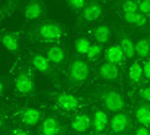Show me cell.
Masks as SVG:
<instances>
[{
  "mask_svg": "<svg viewBox=\"0 0 150 135\" xmlns=\"http://www.w3.org/2000/svg\"><path fill=\"white\" fill-rule=\"evenodd\" d=\"M4 92V84H3V81L0 80V95H1Z\"/></svg>",
  "mask_w": 150,
  "mask_h": 135,
  "instance_id": "cell-33",
  "label": "cell"
},
{
  "mask_svg": "<svg viewBox=\"0 0 150 135\" xmlns=\"http://www.w3.org/2000/svg\"><path fill=\"white\" fill-rule=\"evenodd\" d=\"M92 125L95 129L96 133H101L103 131L108 125V117L103 110H97L93 115V120H92Z\"/></svg>",
  "mask_w": 150,
  "mask_h": 135,
  "instance_id": "cell-16",
  "label": "cell"
},
{
  "mask_svg": "<svg viewBox=\"0 0 150 135\" xmlns=\"http://www.w3.org/2000/svg\"><path fill=\"white\" fill-rule=\"evenodd\" d=\"M135 117L138 122L144 127L150 125V107L146 106V104L139 106L135 110Z\"/></svg>",
  "mask_w": 150,
  "mask_h": 135,
  "instance_id": "cell-20",
  "label": "cell"
},
{
  "mask_svg": "<svg viewBox=\"0 0 150 135\" xmlns=\"http://www.w3.org/2000/svg\"><path fill=\"white\" fill-rule=\"evenodd\" d=\"M124 20L129 25H133V26H137V27L145 26L146 21H148L145 15L138 14V12H134V14H124Z\"/></svg>",
  "mask_w": 150,
  "mask_h": 135,
  "instance_id": "cell-21",
  "label": "cell"
},
{
  "mask_svg": "<svg viewBox=\"0 0 150 135\" xmlns=\"http://www.w3.org/2000/svg\"><path fill=\"white\" fill-rule=\"evenodd\" d=\"M91 47V43L87 38H79L74 42V48L79 54H87Z\"/></svg>",
  "mask_w": 150,
  "mask_h": 135,
  "instance_id": "cell-24",
  "label": "cell"
},
{
  "mask_svg": "<svg viewBox=\"0 0 150 135\" xmlns=\"http://www.w3.org/2000/svg\"><path fill=\"white\" fill-rule=\"evenodd\" d=\"M120 47L127 59H133L135 55V44L134 42L126 34L120 36Z\"/></svg>",
  "mask_w": 150,
  "mask_h": 135,
  "instance_id": "cell-11",
  "label": "cell"
},
{
  "mask_svg": "<svg viewBox=\"0 0 150 135\" xmlns=\"http://www.w3.org/2000/svg\"><path fill=\"white\" fill-rule=\"evenodd\" d=\"M134 135H150V131L148 130V129L145 128V127H142V128H139L138 130L135 131V134Z\"/></svg>",
  "mask_w": 150,
  "mask_h": 135,
  "instance_id": "cell-31",
  "label": "cell"
},
{
  "mask_svg": "<svg viewBox=\"0 0 150 135\" xmlns=\"http://www.w3.org/2000/svg\"><path fill=\"white\" fill-rule=\"evenodd\" d=\"M111 124V130L115 134H122L126 131L130 125V119L126 113H116L110 122Z\"/></svg>",
  "mask_w": 150,
  "mask_h": 135,
  "instance_id": "cell-4",
  "label": "cell"
},
{
  "mask_svg": "<svg viewBox=\"0 0 150 135\" xmlns=\"http://www.w3.org/2000/svg\"><path fill=\"white\" fill-rule=\"evenodd\" d=\"M67 4L73 10H81V9H84L85 6H86L85 5L86 3L84 1V0H69Z\"/></svg>",
  "mask_w": 150,
  "mask_h": 135,
  "instance_id": "cell-27",
  "label": "cell"
},
{
  "mask_svg": "<svg viewBox=\"0 0 150 135\" xmlns=\"http://www.w3.org/2000/svg\"><path fill=\"white\" fill-rule=\"evenodd\" d=\"M1 128H3V119H1V117H0V130H1Z\"/></svg>",
  "mask_w": 150,
  "mask_h": 135,
  "instance_id": "cell-34",
  "label": "cell"
},
{
  "mask_svg": "<svg viewBox=\"0 0 150 135\" xmlns=\"http://www.w3.org/2000/svg\"><path fill=\"white\" fill-rule=\"evenodd\" d=\"M140 97L143 98V100H145L148 102H150V86H148V87H144L140 90Z\"/></svg>",
  "mask_w": 150,
  "mask_h": 135,
  "instance_id": "cell-29",
  "label": "cell"
},
{
  "mask_svg": "<svg viewBox=\"0 0 150 135\" xmlns=\"http://www.w3.org/2000/svg\"><path fill=\"white\" fill-rule=\"evenodd\" d=\"M102 14V6L97 3H91L86 5L80 15V20L84 22H92L97 20Z\"/></svg>",
  "mask_w": 150,
  "mask_h": 135,
  "instance_id": "cell-6",
  "label": "cell"
},
{
  "mask_svg": "<svg viewBox=\"0 0 150 135\" xmlns=\"http://www.w3.org/2000/svg\"><path fill=\"white\" fill-rule=\"evenodd\" d=\"M15 87L21 95H31L33 92V81L27 74L20 72L15 79Z\"/></svg>",
  "mask_w": 150,
  "mask_h": 135,
  "instance_id": "cell-5",
  "label": "cell"
},
{
  "mask_svg": "<svg viewBox=\"0 0 150 135\" xmlns=\"http://www.w3.org/2000/svg\"><path fill=\"white\" fill-rule=\"evenodd\" d=\"M60 130V123L55 118H46L42 123V135H57Z\"/></svg>",
  "mask_w": 150,
  "mask_h": 135,
  "instance_id": "cell-12",
  "label": "cell"
},
{
  "mask_svg": "<svg viewBox=\"0 0 150 135\" xmlns=\"http://www.w3.org/2000/svg\"><path fill=\"white\" fill-rule=\"evenodd\" d=\"M100 100H101L105 108L110 112H121L124 108V98L118 91L106 87L100 92Z\"/></svg>",
  "mask_w": 150,
  "mask_h": 135,
  "instance_id": "cell-1",
  "label": "cell"
},
{
  "mask_svg": "<svg viewBox=\"0 0 150 135\" xmlns=\"http://www.w3.org/2000/svg\"><path fill=\"white\" fill-rule=\"evenodd\" d=\"M38 33L45 41H55L62 36V27L57 22H47L40 27Z\"/></svg>",
  "mask_w": 150,
  "mask_h": 135,
  "instance_id": "cell-3",
  "label": "cell"
},
{
  "mask_svg": "<svg viewBox=\"0 0 150 135\" xmlns=\"http://www.w3.org/2000/svg\"><path fill=\"white\" fill-rule=\"evenodd\" d=\"M43 11V8L41 3L38 1H31L30 4L26 5V8L23 10V15L27 20H35V18L40 17Z\"/></svg>",
  "mask_w": 150,
  "mask_h": 135,
  "instance_id": "cell-18",
  "label": "cell"
},
{
  "mask_svg": "<svg viewBox=\"0 0 150 135\" xmlns=\"http://www.w3.org/2000/svg\"><path fill=\"white\" fill-rule=\"evenodd\" d=\"M12 135H30V134L25 130H21V129H16V130L12 131Z\"/></svg>",
  "mask_w": 150,
  "mask_h": 135,
  "instance_id": "cell-32",
  "label": "cell"
},
{
  "mask_svg": "<svg viewBox=\"0 0 150 135\" xmlns=\"http://www.w3.org/2000/svg\"><path fill=\"white\" fill-rule=\"evenodd\" d=\"M93 37H95L96 42L100 46L105 44L106 42H108L110 37H111V30L107 25H100L93 31Z\"/></svg>",
  "mask_w": 150,
  "mask_h": 135,
  "instance_id": "cell-19",
  "label": "cell"
},
{
  "mask_svg": "<svg viewBox=\"0 0 150 135\" xmlns=\"http://www.w3.org/2000/svg\"><path fill=\"white\" fill-rule=\"evenodd\" d=\"M122 10L124 11V14H134L138 11V1L128 0V1L122 3Z\"/></svg>",
  "mask_w": 150,
  "mask_h": 135,
  "instance_id": "cell-26",
  "label": "cell"
},
{
  "mask_svg": "<svg viewBox=\"0 0 150 135\" xmlns=\"http://www.w3.org/2000/svg\"><path fill=\"white\" fill-rule=\"evenodd\" d=\"M115 135H126V134H124V133H122V134H115Z\"/></svg>",
  "mask_w": 150,
  "mask_h": 135,
  "instance_id": "cell-35",
  "label": "cell"
},
{
  "mask_svg": "<svg viewBox=\"0 0 150 135\" xmlns=\"http://www.w3.org/2000/svg\"><path fill=\"white\" fill-rule=\"evenodd\" d=\"M128 76H129V80L132 81L133 84H137L140 81V79L143 76V66L134 61V63L130 65L129 68V71H128Z\"/></svg>",
  "mask_w": 150,
  "mask_h": 135,
  "instance_id": "cell-22",
  "label": "cell"
},
{
  "mask_svg": "<svg viewBox=\"0 0 150 135\" xmlns=\"http://www.w3.org/2000/svg\"><path fill=\"white\" fill-rule=\"evenodd\" d=\"M1 43H3V46L10 52H17L18 48H20L18 37L14 33H4L1 36Z\"/></svg>",
  "mask_w": 150,
  "mask_h": 135,
  "instance_id": "cell-17",
  "label": "cell"
},
{
  "mask_svg": "<svg viewBox=\"0 0 150 135\" xmlns=\"http://www.w3.org/2000/svg\"><path fill=\"white\" fill-rule=\"evenodd\" d=\"M138 10L142 15L150 14V0H143L138 3Z\"/></svg>",
  "mask_w": 150,
  "mask_h": 135,
  "instance_id": "cell-28",
  "label": "cell"
},
{
  "mask_svg": "<svg viewBox=\"0 0 150 135\" xmlns=\"http://www.w3.org/2000/svg\"><path fill=\"white\" fill-rule=\"evenodd\" d=\"M150 53V43L146 39H140L135 43V54L140 58H146Z\"/></svg>",
  "mask_w": 150,
  "mask_h": 135,
  "instance_id": "cell-23",
  "label": "cell"
},
{
  "mask_svg": "<svg viewBox=\"0 0 150 135\" xmlns=\"http://www.w3.org/2000/svg\"><path fill=\"white\" fill-rule=\"evenodd\" d=\"M41 118H42V114L40 110L36 108H27L21 113V120L23 124H26V125L33 127L36 124H38Z\"/></svg>",
  "mask_w": 150,
  "mask_h": 135,
  "instance_id": "cell-10",
  "label": "cell"
},
{
  "mask_svg": "<svg viewBox=\"0 0 150 135\" xmlns=\"http://www.w3.org/2000/svg\"><path fill=\"white\" fill-rule=\"evenodd\" d=\"M100 76L103 80H107V81H115L118 79L120 75V69L116 64H111V63H105L100 66Z\"/></svg>",
  "mask_w": 150,
  "mask_h": 135,
  "instance_id": "cell-9",
  "label": "cell"
},
{
  "mask_svg": "<svg viewBox=\"0 0 150 135\" xmlns=\"http://www.w3.org/2000/svg\"><path fill=\"white\" fill-rule=\"evenodd\" d=\"M47 59L54 64H60L65 60V53L59 46H52L47 49Z\"/></svg>",
  "mask_w": 150,
  "mask_h": 135,
  "instance_id": "cell-15",
  "label": "cell"
},
{
  "mask_svg": "<svg viewBox=\"0 0 150 135\" xmlns=\"http://www.w3.org/2000/svg\"><path fill=\"white\" fill-rule=\"evenodd\" d=\"M124 59V54L122 52V49L120 47V44H113L111 46L107 52H106V60L107 63H111V64H118Z\"/></svg>",
  "mask_w": 150,
  "mask_h": 135,
  "instance_id": "cell-14",
  "label": "cell"
},
{
  "mask_svg": "<svg viewBox=\"0 0 150 135\" xmlns=\"http://www.w3.org/2000/svg\"><path fill=\"white\" fill-rule=\"evenodd\" d=\"M91 125V119L87 114H80L78 117H75L71 122V128L73 130L78 133H84Z\"/></svg>",
  "mask_w": 150,
  "mask_h": 135,
  "instance_id": "cell-13",
  "label": "cell"
},
{
  "mask_svg": "<svg viewBox=\"0 0 150 135\" xmlns=\"http://www.w3.org/2000/svg\"><path fill=\"white\" fill-rule=\"evenodd\" d=\"M90 74V68L85 60L75 59L69 66V81L71 85H80L85 82Z\"/></svg>",
  "mask_w": 150,
  "mask_h": 135,
  "instance_id": "cell-2",
  "label": "cell"
},
{
  "mask_svg": "<svg viewBox=\"0 0 150 135\" xmlns=\"http://www.w3.org/2000/svg\"><path fill=\"white\" fill-rule=\"evenodd\" d=\"M143 75L150 80V60L144 63V66H143Z\"/></svg>",
  "mask_w": 150,
  "mask_h": 135,
  "instance_id": "cell-30",
  "label": "cell"
},
{
  "mask_svg": "<svg viewBox=\"0 0 150 135\" xmlns=\"http://www.w3.org/2000/svg\"><path fill=\"white\" fill-rule=\"evenodd\" d=\"M31 63H32V65L40 72L45 74V75H47V76H51L52 75L51 63H49V60L46 57H43V55H41V54H35L33 57H32Z\"/></svg>",
  "mask_w": 150,
  "mask_h": 135,
  "instance_id": "cell-8",
  "label": "cell"
},
{
  "mask_svg": "<svg viewBox=\"0 0 150 135\" xmlns=\"http://www.w3.org/2000/svg\"><path fill=\"white\" fill-rule=\"evenodd\" d=\"M57 104L65 110H75L79 107V101L75 96L64 92L57 96Z\"/></svg>",
  "mask_w": 150,
  "mask_h": 135,
  "instance_id": "cell-7",
  "label": "cell"
},
{
  "mask_svg": "<svg viewBox=\"0 0 150 135\" xmlns=\"http://www.w3.org/2000/svg\"><path fill=\"white\" fill-rule=\"evenodd\" d=\"M102 53V47L97 44V43H95V44H91L90 49H89V52H87V59L89 60H92V61H95L100 58V55H101Z\"/></svg>",
  "mask_w": 150,
  "mask_h": 135,
  "instance_id": "cell-25",
  "label": "cell"
}]
</instances>
